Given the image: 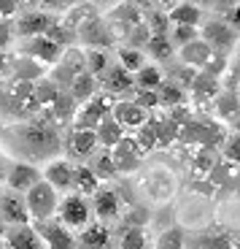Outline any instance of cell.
<instances>
[{
	"label": "cell",
	"instance_id": "cell-1",
	"mask_svg": "<svg viewBox=\"0 0 240 249\" xmlns=\"http://www.w3.org/2000/svg\"><path fill=\"white\" fill-rule=\"evenodd\" d=\"M25 203L27 212H30V219H51L57 214V206H60V193L49 184L46 179H38L32 187H27L25 193Z\"/></svg>",
	"mask_w": 240,
	"mask_h": 249
},
{
	"label": "cell",
	"instance_id": "cell-2",
	"mask_svg": "<svg viewBox=\"0 0 240 249\" xmlns=\"http://www.w3.org/2000/svg\"><path fill=\"white\" fill-rule=\"evenodd\" d=\"M57 217L65 228L70 231H81L84 225H89L92 219V203H86V195L79 193H65V198L57 206Z\"/></svg>",
	"mask_w": 240,
	"mask_h": 249
},
{
	"label": "cell",
	"instance_id": "cell-3",
	"mask_svg": "<svg viewBox=\"0 0 240 249\" xmlns=\"http://www.w3.org/2000/svg\"><path fill=\"white\" fill-rule=\"evenodd\" d=\"M19 136H22L25 149H27V152H35V155H49V149L54 152L57 143H60L54 124H49L46 119H38V122H32L30 127H25Z\"/></svg>",
	"mask_w": 240,
	"mask_h": 249
},
{
	"label": "cell",
	"instance_id": "cell-4",
	"mask_svg": "<svg viewBox=\"0 0 240 249\" xmlns=\"http://www.w3.org/2000/svg\"><path fill=\"white\" fill-rule=\"evenodd\" d=\"M76 41L84 46H97V49H108L113 44V33L108 27V22H103L100 17H86L76 25Z\"/></svg>",
	"mask_w": 240,
	"mask_h": 249
},
{
	"label": "cell",
	"instance_id": "cell-5",
	"mask_svg": "<svg viewBox=\"0 0 240 249\" xmlns=\"http://www.w3.org/2000/svg\"><path fill=\"white\" fill-rule=\"evenodd\" d=\"M111 106H113V95L100 89L95 98H89L84 106H81V111H76L73 127H86V130H95L100 119H103L105 114H111Z\"/></svg>",
	"mask_w": 240,
	"mask_h": 249
},
{
	"label": "cell",
	"instance_id": "cell-6",
	"mask_svg": "<svg viewBox=\"0 0 240 249\" xmlns=\"http://www.w3.org/2000/svg\"><path fill=\"white\" fill-rule=\"evenodd\" d=\"M200 38H203L216 54H227V52H232L238 46V33L224 19H210V22H205Z\"/></svg>",
	"mask_w": 240,
	"mask_h": 249
},
{
	"label": "cell",
	"instance_id": "cell-7",
	"mask_svg": "<svg viewBox=\"0 0 240 249\" xmlns=\"http://www.w3.org/2000/svg\"><path fill=\"white\" fill-rule=\"evenodd\" d=\"M38 231V236L43 238V247L46 249H76V236L70 228H65L62 222H54L51 219H38L32 225Z\"/></svg>",
	"mask_w": 240,
	"mask_h": 249
},
{
	"label": "cell",
	"instance_id": "cell-8",
	"mask_svg": "<svg viewBox=\"0 0 240 249\" xmlns=\"http://www.w3.org/2000/svg\"><path fill=\"white\" fill-rule=\"evenodd\" d=\"M62 52H65V46H60L54 38H49V36L25 38V46H22V54L35 60V62H41V65H54L62 57Z\"/></svg>",
	"mask_w": 240,
	"mask_h": 249
},
{
	"label": "cell",
	"instance_id": "cell-9",
	"mask_svg": "<svg viewBox=\"0 0 240 249\" xmlns=\"http://www.w3.org/2000/svg\"><path fill=\"white\" fill-rule=\"evenodd\" d=\"M54 68V73H51V79L60 84V87H68L70 81L76 79V76L81 73V71H86V62H84V49H79V46H73V49H65L62 52V57L51 65Z\"/></svg>",
	"mask_w": 240,
	"mask_h": 249
},
{
	"label": "cell",
	"instance_id": "cell-10",
	"mask_svg": "<svg viewBox=\"0 0 240 249\" xmlns=\"http://www.w3.org/2000/svg\"><path fill=\"white\" fill-rule=\"evenodd\" d=\"M92 212H95V217L105 225L116 222L124 212V200L116 190H103V187H100L97 193L92 195Z\"/></svg>",
	"mask_w": 240,
	"mask_h": 249
},
{
	"label": "cell",
	"instance_id": "cell-11",
	"mask_svg": "<svg viewBox=\"0 0 240 249\" xmlns=\"http://www.w3.org/2000/svg\"><path fill=\"white\" fill-rule=\"evenodd\" d=\"M57 19L46 11H27L22 17L14 19V36L19 38H32V36H46L51 25H54Z\"/></svg>",
	"mask_w": 240,
	"mask_h": 249
},
{
	"label": "cell",
	"instance_id": "cell-12",
	"mask_svg": "<svg viewBox=\"0 0 240 249\" xmlns=\"http://www.w3.org/2000/svg\"><path fill=\"white\" fill-rule=\"evenodd\" d=\"M97 81H100V89H103V92H111V95L132 92V87H135V76L129 73L127 68H122L119 62L116 65L108 62V68L97 76Z\"/></svg>",
	"mask_w": 240,
	"mask_h": 249
},
{
	"label": "cell",
	"instance_id": "cell-13",
	"mask_svg": "<svg viewBox=\"0 0 240 249\" xmlns=\"http://www.w3.org/2000/svg\"><path fill=\"white\" fill-rule=\"evenodd\" d=\"M0 217L6 219V225H27L30 222V212H27L25 195L14 193V190H3L0 193Z\"/></svg>",
	"mask_w": 240,
	"mask_h": 249
},
{
	"label": "cell",
	"instance_id": "cell-14",
	"mask_svg": "<svg viewBox=\"0 0 240 249\" xmlns=\"http://www.w3.org/2000/svg\"><path fill=\"white\" fill-rule=\"evenodd\" d=\"M3 179H6L8 190H14V193H25L27 187H32L38 179H43V174L38 171V165H32V162H11Z\"/></svg>",
	"mask_w": 240,
	"mask_h": 249
},
{
	"label": "cell",
	"instance_id": "cell-15",
	"mask_svg": "<svg viewBox=\"0 0 240 249\" xmlns=\"http://www.w3.org/2000/svg\"><path fill=\"white\" fill-rule=\"evenodd\" d=\"M3 241L8 249H46L43 247V238L38 236V231L30 222L27 225H8L6 233H3Z\"/></svg>",
	"mask_w": 240,
	"mask_h": 249
},
{
	"label": "cell",
	"instance_id": "cell-16",
	"mask_svg": "<svg viewBox=\"0 0 240 249\" xmlns=\"http://www.w3.org/2000/svg\"><path fill=\"white\" fill-rule=\"evenodd\" d=\"M111 117L122 124L124 130H127V127L129 130H135V127H141V124L151 117V111H146L143 106H138L135 100H113Z\"/></svg>",
	"mask_w": 240,
	"mask_h": 249
},
{
	"label": "cell",
	"instance_id": "cell-17",
	"mask_svg": "<svg viewBox=\"0 0 240 249\" xmlns=\"http://www.w3.org/2000/svg\"><path fill=\"white\" fill-rule=\"evenodd\" d=\"M178 138L184 143H197V146H216L219 143V130L210 127V124L200 122V119H192L184 127H178Z\"/></svg>",
	"mask_w": 240,
	"mask_h": 249
},
{
	"label": "cell",
	"instance_id": "cell-18",
	"mask_svg": "<svg viewBox=\"0 0 240 249\" xmlns=\"http://www.w3.org/2000/svg\"><path fill=\"white\" fill-rule=\"evenodd\" d=\"M76 249H111V231L105 222L84 225L81 236L76 238Z\"/></svg>",
	"mask_w": 240,
	"mask_h": 249
},
{
	"label": "cell",
	"instance_id": "cell-19",
	"mask_svg": "<svg viewBox=\"0 0 240 249\" xmlns=\"http://www.w3.org/2000/svg\"><path fill=\"white\" fill-rule=\"evenodd\" d=\"M111 155H113V162H116L119 174H127V171L138 168V162H141V149H138L135 138H127V136L116 146H111Z\"/></svg>",
	"mask_w": 240,
	"mask_h": 249
},
{
	"label": "cell",
	"instance_id": "cell-20",
	"mask_svg": "<svg viewBox=\"0 0 240 249\" xmlns=\"http://www.w3.org/2000/svg\"><path fill=\"white\" fill-rule=\"evenodd\" d=\"M41 174H43V179L54 187L57 193H70V187H73V165H70L68 160L49 162Z\"/></svg>",
	"mask_w": 240,
	"mask_h": 249
},
{
	"label": "cell",
	"instance_id": "cell-21",
	"mask_svg": "<svg viewBox=\"0 0 240 249\" xmlns=\"http://www.w3.org/2000/svg\"><path fill=\"white\" fill-rule=\"evenodd\" d=\"M216 52L210 49L208 44H205L203 38H194V41H189V44H184V46H178V57H181V62H186V65H192V68H203L205 62L213 57Z\"/></svg>",
	"mask_w": 240,
	"mask_h": 249
},
{
	"label": "cell",
	"instance_id": "cell-22",
	"mask_svg": "<svg viewBox=\"0 0 240 249\" xmlns=\"http://www.w3.org/2000/svg\"><path fill=\"white\" fill-rule=\"evenodd\" d=\"M68 92L76 98V103H86L89 98H95V95L100 92V81H97V76H95V73L81 71V73L68 84Z\"/></svg>",
	"mask_w": 240,
	"mask_h": 249
},
{
	"label": "cell",
	"instance_id": "cell-23",
	"mask_svg": "<svg viewBox=\"0 0 240 249\" xmlns=\"http://www.w3.org/2000/svg\"><path fill=\"white\" fill-rule=\"evenodd\" d=\"M95 136H97V143L103 146V149H111V146H116V143L124 138V127L111 117V114H105V117L97 122V127H95Z\"/></svg>",
	"mask_w": 240,
	"mask_h": 249
},
{
	"label": "cell",
	"instance_id": "cell-24",
	"mask_svg": "<svg viewBox=\"0 0 240 249\" xmlns=\"http://www.w3.org/2000/svg\"><path fill=\"white\" fill-rule=\"evenodd\" d=\"M189 89H192V95H194V100H197V103H208V100H213L216 95H219L222 81L216 79V76H208L205 71H203V73L197 71V76L192 79Z\"/></svg>",
	"mask_w": 240,
	"mask_h": 249
},
{
	"label": "cell",
	"instance_id": "cell-25",
	"mask_svg": "<svg viewBox=\"0 0 240 249\" xmlns=\"http://www.w3.org/2000/svg\"><path fill=\"white\" fill-rule=\"evenodd\" d=\"M73 193L95 195L100 190V176L92 171V165H73Z\"/></svg>",
	"mask_w": 240,
	"mask_h": 249
},
{
	"label": "cell",
	"instance_id": "cell-26",
	"mask_svg": "<svg viewBox=\"0 0 240 249\" xmlns=\"http://www.w3.org/2000/svg\"><path fill=\"white\" fill-rule=\"evenodd\" d=\"M167 19H170V25H194V27H200L203 8L194 6V3H173V6L167 8Z\"/></svg>",
	"mask_w": 240,
	"mask_h": 249
},
{
	"label": "cell",
	"instance_id": "cell-27",
	"mask_svg": "<svg viewBox=\"0 0 240 249\" xmlns=\"http://www.w3.org/2000/svg\"><path fill=\"white\" fill-rule=\"evenodd\" d=\"M97 136L95 130H86V127H73V136H70V152L76 157H92L97 152Z\"/></svg>",
	"mask_w": 240,
	"mask_h": 249
},
{
	"label": "cell",
	"instance_id": "cell-28",
	"mask_svg": "<svg viewBox=\"0 0 240 249\" xmlns=\"http://www.w3.org/2000/svg\"><path fill=\"white\" fill-rule=\"evenodd\" d=\"M138 22H143V14L138 11L132 3H122V6H116L113 8V14H111V30L113 27H122V36H127L132 27L138 25Z\"/></svg>",
	"mask_w": 240,
	"mask_h": 249
},
{
	"label": "cell",
	"instance_id": "cell-29",
	"mask_svg": "<svg viewBox=\"0 0 240 249\" xmlns=\"http://www.w3.org/2000/svg\"><path fill=\"white\" fill-rule=\"evenodd\" d=\"M62 92V87L57 84L54 79H35L32 81V100H35L38 108H49L51 103L57 100V95Z\"/></svg>",
	"mask_w": 240,
	"mask_h": 249
},
{
	"label": "cell",
	"instance_id": "cell-30",
	"mask_svg": "<svg viewBox=\"0 0 240 249\" xmlns=\"http://www.w3.org/2000/svg\"><path fill=\"white\" fill-rule=\"evenodd\" d=\"M132 76H135L138 89H157L165 81V71L160 68V62H143Z\"/></svg>",
	"mask_w": 240,
	"mask_h": 249
},
{
	"label": "cell",
	"instance_id": "cell-31",
	"mask_svg": "<svg viewBox=\"0 0 240 249\" xmlns=\"http://www.w3.org/2000/svg\"><path fill=\"white\" fill-rule=\"evenodd\" d=\"M143 52L151 54L154 62H170L173 54H176V46H173V41L167 36H151L146 41V46H143Z\"/></svg>",
	"mask_w": 240,
	"mask_h": 249
},
{
	"label": "cell",
	"instance_id": "cell-32",
	"mask_svg": "<svg viewBox=\"0 0 240 249\" xmlns=\"http://www.w3.org/2000/svg\"><path fill=\"white\" fill-rule=\"evenodd\" d=\"M51 117L57 119V122H70V119L76 117V111H79V103H76V98L70 92H65L62 89L60 95H57V100L49 106Z\"/></svg>",
	"mask_w": 240,
	"mask_h": 249
},
{
	"label": "cell",
	"instance_id": "cell-33",
	"mask_svg": "<svg viewBox=\"0 0 240 249\" xmlns=\"http://www.w3.org/2000/svg\"><path fill=\"white\" fill-rule=\"evenodd\" d=\"M157 95H160V106H181V103H186V89L181 87V84H176V81H162L160 87H157Z\"/></svg>",
	"mask_w": 240,
	"mask_h": 249
},
{
	"label": "cell",
	"instance_id": "cell-34",
	"mask_svg": "<svg viewBox=\"0 0 240 249\" xmlns=\"http://www.w3.org/2000/svg\"><path fill=\"white\" fill-rule=\"evenodd\" d=\"M213 100H216V114H219L222 119H235L240 114V98L232 92V89H227V92L219 89V95H216Z\"/></svg>",
	"mask_w": 240,
	"mask_h": 249
},
{
	"label": "cell",
	"instance_id": "cell-35",
	"mask_svg": "<svg viewBox=\"0 0 240 249\" xmlns=\"http://www.w3.org/2000/svg\"><path fill=\"white\" fill-rule=\"evenodd\" d=\"M146 27L151 36H167V30H170V19H167V11L160 6H154L151 11H146Z\"/></svg>",
	"mask_w": 240,
	"mask_h": 249
},
{
	"label": "cell",
	"instance_id": "cell-36",
	"mask_svg": "<svg viewBox=\"0 0 240 249\" xmlns=\"http://www.w3.org/2000/svg\"><path fill=\"white\" fill-rule=\"evenodd\" d=\"M84 62H86V71L95 76H100L105 68H108V54H105V49H97V46H86L84 49Z\"/></svg>",
	"mask_w": 240,
	"mask_h": 249
},
{
	"label": "cell",
	"instance_id": "cell-37",
	"mask_svg": "<svg viewBox=\"0 0 240 249\" xmlns=\"http://www.w3.org/2000/svg\"><path fill=\"white\" fill-rule=\"evenodd\" d=\"M184 244H186V233H184V228H178V225L162 231L160 238H157V249H184Z\"/></svg>",
	"mask_w": 240,
	"mask_h": 249
},
{
	"label": "cell",
	"instance_id": "cell-38",
	"mask_svg": "<svg viewBox=\"0 0 240 249\" xmlns=\"http://www.w3.org/2000/svg\"><path fill=\"white\" fill-rule=\"evenodd\" d=\"M143 62H146V52L143 49H135V46H122L119 49V65L127 68L129 73H135Z\"/></svg>",
	"mask_w": 240,
	"mask_h": 249
},
{
	"label": "cell",
	"instance_id": "cell-39",
	"mask_svg": "<svg viewBox=\"0 0 240 249\" xmlns=\"http://www.w3.org/2000/svg\"><path fill=\"white\" fill-rule=\"evenodd\" d=\"M14 73H16V79L35 81V79H41L43 65H41V62H35V60H30V57H25V54H22V60H16V62H14Z\"/></svg>",
	"mask_w": 240,
	"mask_h": 249
},
{
	"label": "cell",
	"instance_id": "cell-40",
	"mask_svg": "<svg viewBox=\"0 0 240 249\" xmlns=\"http://www.w3.org/2000/svg\"><path fill=\"white\" fill-rule=\"evenodd\" d=\"M135 143L141 149V155H146V152H151L157 146V133H154V122L151 119H146L141 127H135Z\"/></svg>",
	"mask_w": 240,
	"mask_h": 249
},
{
	"label": "cell",
	"instance_id": "cell-41",
	"mask_svg": "<svg viewBox=\"0 0 240 249\" xmlns=\"http://www.w3.org/2000/svg\"><path fill=\"white\" fill-rule=\"evenodd\" d=\"M216 160H219V157H216L213 146H200V149L194 152V157H192V171L197 176H205Z\"/></svg>",
	"mask_w": 240,
	"mask_h": 249
},
{
	"label": "cell",
	"instance_id": "cell-42",
	"mask_svg": "<svg viewBox=\"0 0 240 249\" xmlns=\"http://www.w3.org/2000/svg\"><path fill=\"white\" fill-rule=\"evenodd\" d=\"M197 36H200V30L194 25H170V30H167V38L173 41L176 49L184 46V44H189V41H194Z\"/></svg>",
	"mask_w": 240,
	"mask_h": 249
},
{
	"label": "cell",
	"instance_id": "cell-43",
	"mask_svg": "<svg viewBox=\"0 0 240 249\" xmlns=\"http://www.w3.org/2000/svg\"><path fill=\"white\" fill-rule=\"evenodd\" d=\"M146 233H143V228H129L127 233H124L122 238V247L119 249H146Z\"/></svg>",
	"mask_w": 240,
	"mask_h": 249
},
{
	"label": "cell",
	"instance_id": "cell-44",
	"mask_svg": "<svg viewBox=\"0 0 240 249\" xmlns=\"http://www.w3.org/2000/svg\"><path fill=\"white\" fill-rule=\"evenodd\" d=\"M124 38H127V46H135V49H143V46H146V41L151 38V33H148L146 22H138V25L132 27V30H129Z\"/></svg>",
	"mask_w": 240,
	"mask_h": 249
},
{
	"label": "cell",
	"instance_id": "cell-45",
	"mask_svg": "<svg viewBox=\"0 0 240 249\" xmlns=\"http://www.w3.org/2000/svg\"><path fill=\"white\" fill-rule=\"evenodd\" d=\"M95 174L97 176H113V174H119L116 171V162H113V155H111V149H105L103 155L95 160Z\"/></svg>",
	"mask_w": 240,
	"mask_h": 249
},
{
	"label": "cell",
	"instance_id": "cell-46",
	"mask_svg": "<svg viewBox=\"0 0 240 249\" xmlns=\"http://www.w3.org/2000/svg\"><path fill=\"white\" fill-rule=\"evenodd\" d=\"M222 152H224V160L227 162L240 165V133H235V136H229L227 141H224Z\"/></svg>",
	"mask_w": 240,
	"mask_h": 249
},
{
	"label": "cell",
	"instance_id": "cell-47",
	"mask_svg": "<svg viewBox=\"0 0 240 249\" xmlns=\"http://www.w3.org/2000/svg\"><path fill=\"white\" fill-rule=\"evenodd\" d=\"M197 76V68H192V65H186V62H181L178 68L173 71V81L176 84H181L184 89H189V84H192V79Z\"/></svg>",
	"mask_w": 240,
	"mask_h": 249
},
{
	"label": "cell",
	"instance_id": "cell-48",
	"mask_svg": "<svg viewBox=\"0 0 240 249\" xmlns=\"http://www.w3.org/2000/svg\"><path fill=\"white\" fill-rule=\"evenodd\" d=\"M200 71H205L208 76H216V79H219V76L227 71V54H213Z\"/></svg>",
	"mask_w": 240,
	"mask_h": 249
},
{
	"label": "cell",
	"instance_id": "cell-49",
	"mask_svg": "<svg viewBox=\"0 0 240 249\" xmlns=\"http://www.w3.org/2000/svg\"><path fill=\"white\" fill-rule=\"evenodd\" d=\"M132 100H135L138 106H143L146 111H151V108L160 106V95H157V89H138V95Z\"/></svg>",
	"mask_w": 240,
	"mask_h": 249
},
{
	"label": "cell",
	"instance_id": "cell-50",
	"mask_svg": "<svg viewBox=\"0 0 240 249\" xmlns=\"http://www.w3.org/2000/svg\"><path fill=\"white\" fill-rule=\"evenodd\" d=\"M197 249H232V241L227 236H203L197 241Z\"/></svg>",
	"mask_w": 240,
	"mask_h": 249
},
{
	"label": "cell",
	"instance_id": "cell-51",
	"mask_svg": "<svg viewBox=\"0 0 240 249\" xmlns=\"http://www.w3.org/2000/svg\"><path fill=\"white\" fill-rule=\"evenodd\" d=\"M167 119H170L173 124L184 127L186 122H192V119H194V114L186 108V103H181V106H170V117H167Z\"/></svg>",
	"mask_w": 240,
	"mask_h": 249
},
{
	"label": "cell",
	"instance_id": "cell-52",
	"mask_svg": "<svg viewBox=\"0 0 240 249\" xmlns=\"http://www.w3.org/2000/svg\"><path fill=\"white\" fill-rule=\"evenodd\" d=\"M11 41H14V22L0 17V49H6Z\"/></svg>",
	"mask_w": 240,
	"mask_h": 249
},
{
	"label": "cell",
	"instance_id": "cell-53",
	"mask_svg": "<svg viewBox=\"0 0 240 249\" xmlns=\"http://www.w3.org/2000/svg\"><path fill=\"white\" fill-rule=\"evenodd\" d=\"M22 6V0H0V17L3 19H14Z\"/></svg>",
	"mask_w": 240,
	"mask_h": 249
},
{
	"label": "cell",
	"instance_id": "cell-54",
	"mask_svg": "<svg viewBox=\"0 0 240 249\" xmlns=\"http://www.w3.org/2000/svg\"><path fill=\"white\" fill-rule=\"evenodd\" d=\"M227 25L240 36V0H238V3H232V8H229V14H227Z\"/></svg>",
	"mask_w": 240,
	"mask_h": 249
},
{
	"label": "cell",
	"instance_id": "cell-55",
	"mask_svg": "<svg viewBox=\"0 0 240 249\" xmlns=\"http://www.w3.org/2000/svg\"><path fill=\"white\" fill-rule=\"evenodd\" d=\"M6 68H8V57H6V52L0 49V73H6Z\"/></svg>",
	"mask_w": 240,
	"mask_h": 249
},
{
	"label": "cell",
	"instance_id": "cell-56",
	"mask_svg": "<svg viewBox=\"0 0 240 249\" xmlns=\"http://www.w3.org/2000/svg\"><path fill=\"white\" fill-rule=\"evenodd\" d=\"M70 6V3H73V0H46V6Z\"/></svg>",
	"mask_w": 240,
	"mask_h": 249
},
{
	"label": "cell",
	"instance_id": "cell-57",
	"mask_svg": "<svg viewBox=\"0 0 240 249\" xmlns=\"http://www.w3.org/2000/svg\"><path fill=\"white\" fill-rule=\"evenodd\" d=\"M151 3H154V6H167V8H170L176 0H151Z\"/></svg>",
	"mask_w": 240,
	"mask_h": 249
},
{
	"label": "cell",
	"instance_id": "cell-58",
	"mask_svg": "<svg viewBox=\"0 0 240 249\" xmlns=\"http://www.w3.org/2000/svg\"><path fill=\"white\" fill-rule=\"evenodd\" d=\"M6 228H8V225H6V219L0 217V236H3V233H6Z\"/></svg>",
	"mask_w": 240,
	"mask_h": 249
},
{
	"label": "cell",
	"instance_id": "cell-59",
	"mask_svg": "<svg viewBox=\"0 0 240 249\" xmlns=\"http://www.w3.org/2000/svg\"><path fill=\"white\" fill-rule=\"evenodd\" d=\"M232 122H235V133H240V114H238V117L232 119Z\"/></svg>",
	"mask_w": 240,
	"mask_h": 249
},
{
	"label": "cell",
	"instance_id": "cell-60",
	"mask_svg": "<svg viewBox=\"0 0 240 249\" xmlns=\"http://www.w3.org/2000/svg\"><path fill=\"white\" fill-rule=\"evenodd\" d=\"M0 160H3V157H0ZM6 171H8V168H6V165H3V162H0V179L6 176Z\"/></svg>",
	"mask_w": 240,
	"mask_h": 249
},
{
	"label": "cell",
	"instance_id": "cell-61",
	"mask_svg": "<svg viewBox=\"0 0 240 249\" xmlns=\"http://www.w3.org/2000/svg\"><path fill=\"white\" fill-rule=\"evenodd\" d=\"M3 247H6V241H3V236H0V249H3Z\"/></svg>",
	"mask_w": 240,
	"mask_h": 249
},
{
	"label": "cell",
	"instance_id": "cell-62",
	"mask_svg": "<svg viewBox=\"0 0 240 249\" xmlns=\"http://www.w3.org/2000/svg\"><path fill=\"white\" fill-rule=\"evenodd\" d=\"M238 62H240V49H238Z\"/></svg>",
	"mask_w": 240,
	"mask_h": 249
},
{
	"label": "cell",
	"instance_id": "cell-63",
	"mask_svg": "<svg viewBox=\"0 0 240 249\" xmlns=\"http://www.w3.org/2000/svg\"><path fill=\"white\" fill-rule=\"evenodd\" d=\"M0 193H3V187H0Z\"/></svg>",
	"mask_w": 240,
	"mask_h": 249
},
{
	"label": "cell",
	"instance_id": "cell-64",
	"mask_svg": "<svg viewBox=\"0 0 240 249\" xmlns=\"http://www.w3.org/2000/svg\"><path fill=\"white\" fill-rule=\"evenodd\" d=\"M235 3H238V0H235Z\"/></svg>",
	"mask_w": 240,
	"mask_h": 249
}]
</instances>
